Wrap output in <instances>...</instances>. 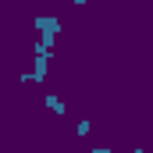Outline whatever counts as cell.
<instances>
[{
	"instance_id": "obj_1",
	"label": "cell",
	"mask_w": 153,
	"mask_h": 153,
	"mask_svg": "<svg viewBox=\"0 0 153 153\" xmlns=\"http://www.w3.org/2000/svg\"><path fill=\"white\" fill-rule=\"evenodd\" d=\"M32 25L39 29V43L53 50V43H57V36H61V18H57V14H36Z\"/></svg>"
},
{
	"instance_id": "obj_3",
	"label": "cell",
	"mask_w": 153,
	"mask_h": 153,
	"mask_svg": "<svg viewBox=\"0 0 153 153\" xmlns=\"http://www.w3.org/2000/svg\"><path fill=\"white\" fill-rule=\"evenodd\" d=\"M89 132H93V121H89V117H82V121L75 125V135H78V139H85Z\"/></svg>"
},
{
	"instance_id": "obj_5",
	"label": "cell",
	"mask_w": 153,
	"mask_h": 153,
	"mask_svg": "<svg viewBox=\"0 0 153 153\" xmlns=\"http://www.w3.org/2000/svg\"><path fill=\"white\" fill-rule=\"evenodd\" d=\"M71 4H75V7H82V4H85V0H71Z\"/></svg>"
},
{
	"instance_id": "obj_4",
	"label": "cell",
	"mask_w": 153,
	"mask_h": 153,
	"mask_svg": "<svg viewBox=\"0 0 153 153\" xmlns=\"http://www.w3.org/2000/svg\"><path fill=\"white\" fill-rule=\"evenodd\" d=\"M89 153H114V150H111V146H93Z\"/></svg>"
},
{
	"instance_id": "obj_2",
	"label": "cell",
	"mask_w": 153,
	"mask_h": 153,
	"mask_svg": "<svg viewBox=\"0 0 153 153\" xmlns=\"http://www.w3.org/2000/svg\"><path fill=\"white\" fill-rule=\"evenodd\" d=\"M43 103H46V111H53L57 117H61V114H68V103H64L61 96H53V93H46V100H43Z\"/></svg>"
}]
</instances>
